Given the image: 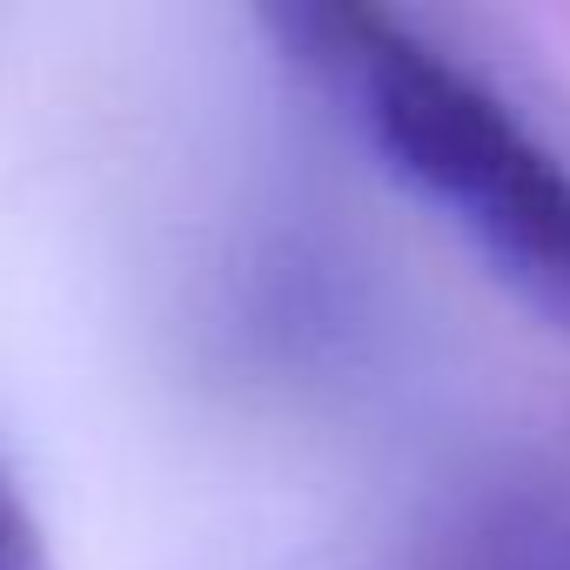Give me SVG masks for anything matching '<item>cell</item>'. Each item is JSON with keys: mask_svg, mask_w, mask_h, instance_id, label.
I'll use <instances>...</instances> for the list:
<instances>
[{"mask_svg": "<svg viewBox=\"0 0 570 570\" xmlns=\"http://www.w3.org/2000/svg\"><path fill=\"white\" fill-rule=\"evenodd\" d=\"M275 41L303 61L376 161L436 208L503 289L570 336V161L463 61L376 8H282Z\"/></svg>", "mask_w": 570, "mask_h": 570, "instance_id": "cell-1", "label": "cell"}, {"mask_svg": "<svg viewBox=\"0 0 570 570\" xmlns=\"http://www.w3.org/2000/svg\"><path fill=\"white\" fill-rule=\"evenodd\" d=\"M476 537V570H570V510H503Z\"/></svg>", "mask_w": 570, "mask_h": 570, "instance_id": "cell-2", "label": "cell"}, {"mask_svg": "<svg viewBox=\"0 0 570 570\" xmlns=\"http://www.w3.org/2000/svg\"><path fill=\"white\" fill-rule=\"evenodd\" d=\"M0 570H55L48 537H41V523L21 503V490H14L8 470H0Z\"/></svg>", "mask_w": 570, "mask_h": 570, "instance_id": "cell-3", "label": "cell"}]
</instances>
